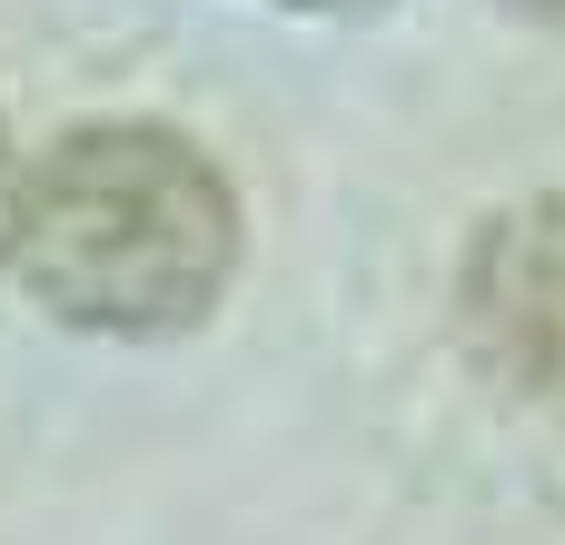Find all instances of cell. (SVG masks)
<instances>
[{
	"label": "cell",
	"instance_id": "cell-1",
	"mask_svg": "<svg viewBox=\"0 0 565 545\" xmlns=\"http://www.w3.org/2000/svg\"><path fill=\"white\" fill-rule=\"evenodd\" d=\"M10 268L60 328L179 338L238 278V189L169 119H89L40 149Z\"/></svg>",
	"mask_w": 565,
	"mask_h": 545
},
{
	"label": "cell",
	"instance_id": "cell-2",
	"mask_svg": "<svg viewBox=\"0 0 565 545\" xmlns=\"http://www.w3.org/2000/svg\"><path fill=\"white\" fill-rule=\"evenodd\" d=\"M457 338L497 387L565 407V199H516L467 238Z\"/></svg>",
	"mask_w": 565,
	"mask_h": 545
},
{
	"label": "cell",
	"instance_id": "cell-4",
	"mask_svg": "<svg viewBox=\"0 0 565 545\" xmlns=\"http://www.w3.org/2000/svg\"><path fill=\"white\" fill-rule=\"evenodd\" d=\"M278 10H318V20H358V10H387V0H278Z\"/></svg>",
	"mask_w": 565,
	"mask_h": 545
},
{
	"label": "cell",
	"instance_id": "cell-3",
	"mask_svg": "<svg viewBox=\"0 0 565 545\" xmlns=\"http://www.w3.org/2000/svg\"><path fill=\"white\" fill-rule=\"evenodd\" d=\"M20 189H30V169H20V149H10V129H0V268H10V248H20Z\"/></svg>",
	"mask_w": 565,
	"mask_h": 545
},
{
	"label": "cell",
	"instance_id": "cell-5",
	"mask_svg": "<svg viewBox=\"0 0 565 545\" xmlns=\"http://www.w3.org/2000/svg\"><path fill=\"white\" fill-rule=\"evenodd\" d=\"M516 10H526V20H556V30H565V0H516Z\"/></svg>",
	"mask_w": 565,
	"mask_h": 545
}]
</instances>
